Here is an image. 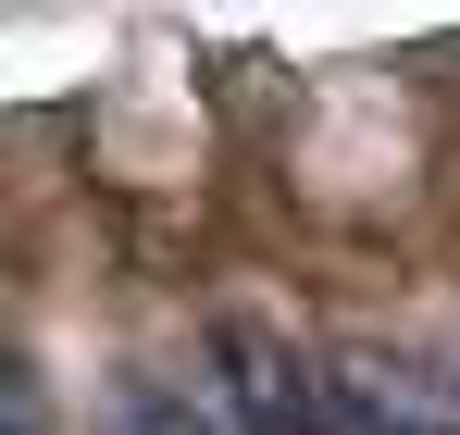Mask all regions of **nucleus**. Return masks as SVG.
<instances>
[{
	"label": "nucleus",
	"instance_id": "7ed1b4c3",
	"mask_svg": "<svg viewBox=\"0 0 460 435\" xmlns=\"http://www.w3.org/2000/svg\"><path fill=\"white\" fill-rule=\"evenodd\" d=\"M100 435H236V411L212 398V373H199V386H125V398L100 411Z\"/></svg>",
	"mask_w": 460,
	"mask_h": 435
},
{
	"label": "nucleus",
	"instance_id": "20e7f679",
	"mask_svg": "<svg viewBox=\"0 0 460 435\" xmlns=\"http://www.w3.org/2000/svg\"><path fill=\"white\" fill-rule=\"evenodd\" d=\"M436 386H448V423H460V349H436Z\"/></svg>",
	"mask_w": 460,
	"mask_h": 435
},
{
	"label": "nucleus",
	"instance_id": "f03ea898",
	"mask_svg": "<svg viewBox=\"0 0 460 435\" xmlns=\"http://www.w3.org/2000/svg\"><path fill=\"white\" fill-rule=\"evenodd\" d=\"M323 435H460L448 386H436V349H349L323 361Z\"/></svg>",
	"mask_w": 460,
	"mask_h": 435
},
{
	"label": "nucleus",
	"instance_id": "f257e3e1",
	"mask_svg": "<svg viewBox=\"0 0 460 435\" xmlns=\"http://www.w3.org/2000/svg\"><path fill=\"white\" fill-rule=\"evenodd\" d=\"M199 373H212V398L236 411V435H323V361L287 349L274 324H212Z\"/></svg>",
	"mask_w": 460,
	"mask_h": 435
}]
</instances>
